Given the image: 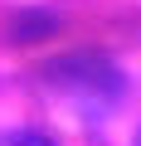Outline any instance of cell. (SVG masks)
I'll return each mask as SVG.
<instances>
[{
  "label": "cell",
  "instance_id": "obj_1",
  "mask_svg": "<svg viewBox=\"0 0 141 146\" xmlns=\"http://www.w3.org/2000/svg\"><path fill=\"white\" fill-rule=\"evenodd\" d=\"M44 78H49L63 98H78V102H88V107H97V112L122 98V73H117L107 58H97V54H68V58H58V63L44 68Z\"/></svg>",
  "mask_w": 141,
  "mask_h": 146
},
{
  "label": "cell",
  "instance_id": "obj_2",
  "mask_svg": "<svg viewBox=\"0 0 141 146\" xmlns=\"http://www.w3.org/2000/svg\"><path fill=\"white\" fill-rule=\"evenodd\" d=\"M54 29H58L54 15H24V20L10 25V39H15V44H39V39H49Z\"/></svg>",
  "mask_w": 141,
  "mask_h": 146
},
{
  "label": "cell",
  "instance_id": "obj_3",
  "mask_svg": "<svg viewBox=\"0 0 141 146\" xmlns=\"http://www.w3.org/2000/svg\"><path fill=\"white\" fill-rule=\"evenodd\" d=\"M131 146H141V131H136V141H131Z\"/></svg>",
  "mask_w": 141,
  "mask_h": 146
}]
</instances>
